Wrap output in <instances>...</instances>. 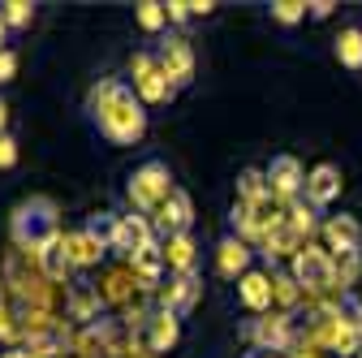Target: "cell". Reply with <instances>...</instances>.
Returning <instances> with one entry per match:
<instances>
[{
    "mask_svg": "<svg viewBox=\"0 0 362 358\" xmlns=\"http://www.w3.org/2000/svg\"><path fill=\"white\" fill-rule=\"evenodd\" d=\"M255 267V255H250V242H242L238 233H220L216 238V272L224 281H242Z\"/></svg>",
    "mask_w": 362,
    "mask_h": 358,
    "instance_id": "9c48e42d",
    "label": "cell"
},
{
    "mask_svg": "<svg viewBox=\"0 0 362 358\" xmlns=\"http://www.w3.org/2000/svg\"><path fill=\"white\" fill-rule=\"evenodd\" d=\"M173 173H168V164L164 160H143L139 168L129 173V182H125V195H129V203H134V212L139 216H147V220H156V212L173 199Z\"/></svg>",
    "mask_w": 362,
    "mask_h": 358,
    "instance_id": "3957f363",
    "label": "cell"
},
{
    "mask_svg": "<svg viewBox=\"0 0 362 358\" xmlns=\"http://www.w3.org/2000/svg\"><path fill=\"white\" fill-rule=\"evenodd\" d=\"M324 242H328V255L341 259V255H358L362 250V225L354 216H328L324 220Z\"/></svg>",
    "mask_w": 362,
    "mask_h": 358,
    "instance_id": "4fadbf2b",
    "label": "cell"
},
{
    "mask_svg": "<svg viewBox=\"0 0 362 358\" xmlns=\"http://www.w3.org/2000/svg\"><path fill=\"white\" fill-rule=\"evenodd\" d=\"M26 354H30V358H52V354H65V337H61L57 328H43V333H35V337L26 341Z\"/></svg>",
    "mask_w": 362,
    "mask_h": 358,
    "instance_id": "d4e9b609",
    "label": "cell"
},
{
    "mask_svg": "<svg viewBox=\"0 0 362 358\" xmlns=\"http://www.w3.org/2000/svg\"><path fill=\"white\" fill-rule=\"evenodd\" d=\"M285 220H289V225L310 242V233L315 229H320V220H315V207L310 203H302V199H293V203H285Z\"/></svg>",
    "mask_w": 362,
    "mask_h": 358,
    "instance_id": "cb8c5ba5",
    "label": "cell"
},
{
    "mask_svg": "<svg viewBox=\"0 0 362 358\" xmlns=\"http://www.w3.org/2000/svg\"><path fill=\"white\" fill-rule=\"evenodd\" d=\"M5 358H30V354H26V350H9Z\"/></svg>",
    "mask_w": 362,
    "mask_h": 358,
    "instance_id": "d590c367",
    "label": "cell"
},
{
    "mask_svg": "<svg viewBox=\"0 0 362 358\" xmlns=\"http://www.w3.org/2000/svg\"><path fill=\"white\" fill-rule=\"evenodd\" d=\"M13 74H18V52H13V48H5V52H0V86L13 82Z\"/></svg>",
    "mask_w": 362,
    "mask_h": 358,
    "instance_id": "1f68e13d",
    "label": "cell"
},
{
    "mask_svg": "<svg viewBox=\"0 0 362 358\" xmlns=\"http://www.w3.org/2000/svg\"><path fill=\"white\" fill-rule=\"evenodd\" d=\"M164 13H168V26H173V30H181V26L194 22V5H190V0H168Z\"/></svg>",
    "mask_w": 362,
    "mask_h": 358,
    "instance_id": "f546056e",
    "label": "cell"
},
{
    "mask_svg": "<svg viewBox=\"0 0 362 358\" xmlns=\"http://www.w3.org/2000/svg\"><path fill=\"white\" fill-rule=\"evenodd\" d=\"M267 13L281 26H298V22H306V0H272Z\"/></svg>",
    "mask_w": 362,
    "mask_h": 358,
    "instance_id": "4316f807",
    "label": "cell"
},
{
    "mask_svg": "<svg viewBox=\"0 0 362 358\" xmlns=\"http://www.w3.org/2000/svg\"><path fill=\"white\" fill-rule=\"evenodd\" d=\"M263 199H272L263 168H242V173H238V203L255 207V203H263Z\"/></svg>",
    "mask_w": 362,
    "mask_h": 358,
    "instance_id": "44dd1931",
    "label": "cell"
},
{
    "mask_svg": "<svg viewBox=\"0 0 362 358\" xmlns=\"http://www.w3.org/2000/svg\"><path fill=\"white\" fill-rule=\"evenodd\" d=\"M65 229H61V207H57V199H48V195H30V199H22L18 207H13V216H9V238H13V246H22V250H30V255H39L43 246H48L52 238H61Z\"/></svg>",
    "mask_w": 362,
    "mask_h": 358,
    "instance_id": "7a4b0ae2",
    "label": "cell"
},
{
    "mask_svg": "<svg viewBox=\"0 0 362 358\" xmlns=\"http://www.w3.org/2000/svg\"><path fill=\"white\" fill-rule=\"evenodd\" d=\"M263 177H267V190L276 195L281 203H293V199L306 190V173H302L298 156H289V151L272 156V160H267V168H263Z\"/></svg>",
    "mask_w": 362,
    "mask_h": 358,
    "instance_id": "52a82bcc",
    "label": "cell"
},
{
    "mask_svg": "<svg viewBox=\"0 0 362 358\" xmlns=\"http://www.w3.org/2000/svg\"><path fill=\"white\" fill-rule=\"evenodd\" d=\"M129 74H134V91H139V100L147 108H160V104H173L177 91H173V82L164 78L160 61H156V48H139L129 61Z\"/></svg>",
    "mask_w": 362,
    "mask_h": 358,
    "instance_id": "5b68a950",
    "label": "cell"
},
{
    "mask_svg": "<svg viewBox=\"0 0 362 358\" xmlns=\"http://www.w3.org/2000/svg\"><path fill=\"white\" fill-rule=\"evenodd\" d=\"M18 168V139L13 134H0V173Z\"/></svg>",
    "mask_w": 362,
    "mask_h": 358,
    "instance_id": "4dcf8cb0",
    "label": "cell"
},
{
    "mask_svg": "<svg viewBox=\"0 0 362 358\" xmlns=\"http://www.w3.org/2000/svg\"><path fill=\"white\" fill-rule=\"evenodd\" d=\"M35 259H39V267H43V277H48V281H69V272H74L69 250H65V233H61V238H52L48 246L35 255Z\"/></svg>",
    "mask_w": 362,
    "mask_h": 358,
    "instance_id": "ffe728a7",
    "label": "cell"
},
{
    "mask_svg": "<svg viewBox=\"0 0 362 358\" xmlns=\"http://www.w3.org/2000/svg\"><path fill=\"white\" fill-rule=\"evenodd\" d=\"M9 35H13V30L5 26V18H0V52H5V48H9Z\"/></svg>",
    "mask_w": 362,
    "mask_h": 358,
    "instance_id": "e575fe53",
    "label": "cell"
},
{
    "mask_svg": "<svg viewBox=\"0 0 362 358\" xmlns=\"http://www.w3.org/2000/svg\"><path fill=\"white\" fill-rule=\"evenodd\" d=\"M156 61H160V69H164V78L173 82L177 96L194 82V48H190V39L181 35V30H164V35H160Z\"/></svg>",
    "mask_w": 362,
    "mask_h": 358,
    "instance_id": "277c9868",
    "label": "cell"
},
{
    "mask_svg": "<svg viewBox=\"0 0 362 358\" xmlns=\"http://www.w3.org/2000/svg\"><path fill=\"white\" fill-rule=\"evenodd\" d=\"M82 225H86L90 233H95L108 250H112V233H117V216H112V212H90V216L82 220Z\"/></svg>",
    "mask_w": 362,
    "mask_h": 358,
    "instance_id": "f1b7e54d",
    "label": "cell"
},
{
    "mask_svg": "<svg viewBox=\"0 0 362 358\" xmlns=\"http://www.w3.org/2000/svg\"><path fill=\"white\" fill-rule=\"evenodd\" d=\"M129 267H134V277H139L143 285H156V281H160V277L168 272V263H164V242L156 238L151 246H143L139 255L129 259Z\"/></svg>",
    "mask_w": 362,
    "mask_h": 358,
    "instance_id": "d6986e66",
    "label": "cell"
},
{
    "mask_svg": "<svg viewBox=\"0 0 362 358\" xmlns=\"http://www.w3.org/2000/svg\"><path fill=\"white\" fill-rule=\"evenodd\" d=\"M0 134H9V104H5V96H0Z\"/></svg>",
    "mask_w": 362,
    "mask_h": 358,
    "instance_id": "836d02e7",
    "label": "cell"
},
{
    "mask_svg": "<svg viewBox=\"0 0 362 358\" xmlns=\"http://www.w3.org/2000/svg\"><path fill=\"white\" fill-rule=\"evenodd\" d=\"M69 311H74V320H90V316H95V289H90L86 281H74Z\"/></svg>",
    "mask_w": 362,
    "mask_h": 358,
    "instance_id": "83f0119b",
    "label": "cell"
},
{
    "mask_svg": "<svg viewBox=\"0 0 362 358\" xmlns=\"http://www.w3.org/2000/svg\"><path fill=\"white\" fill-rule=\"evenodd\" d=\"M151 229H156V238L164 242V238H181V233H190L194 229V203H190V195L186 190H173V199L156 212V220H151Z\"/></svg>",
    "mask_w": 362,
    "mask_h": 358,
    "instance_id": "ba28073f",
    "label": "cell"
},
{
    "mask_svg": "<svg viewBox=\"0 0 362 358\" xmlns=\"http://www.w3.org/2000/svg\"><path fill=\"white\" fill-rule=\"evenodd\" d=\"M238 298H242V306L250 311V316H263V311H272V302H276L272 272H263V267H250V272L238 281Z\"/></svg>",
    "mask_w": 362,
    "mask_h": 358,
    "instance_id": "7c38bea8",
    "label": "cell"
},
{
    "mask_svg": "<svg viewBox=\"0 0 362 358\" xmlns=\"http://www.w3.org/2000/svg\"><path fill=\"white\" fill-rule=\"evenodd\" d=\"M302 358H320V354H302Z\"/></svg>",
    "mask_w": 362,
    "mask_h": 358,
    "instance_id": "8d00e7d4",
    "label": "cell"
},
{
    "mask_svg": "<svg viewBox=\"0 0 362 358\" xmlns=\"http://www.w3.org/2000/svg\"><path fill=\"white\" fill-rule=\"evenodd\" d=\"M0 18H5L9 30H26L35 22V5L30 0H5V5H0Z\"/></svg>",
    "mask_w": 362,
    "mask_h": 358,
    "instance_id": "484cf974",
    "label": "cell"
},
{
    "mask_svg": "<svg viewBox=\"0 0 362 358\" xmlns=\"http://www.w3.org/2000/svg\"><path fill=\"white\" fill-rule=\"evenodd\" d=\"M306 203L315 207V212H328L337 199H341V168L337 164H315L310 173H306Z\"/></svg>",
    "mask_w": 362,
    "mask_h": 358,
    "instance_id": "8fae6325",
    "label": "cell"
},
{
    "mask_svg": "<svg viewBox=\"0 0 362 358\" xmlns=\"http://www.w3.org/2000/svg\"><path fill=\"white\" fill-rule=\"evenodd\" d=\"M293 281L306 289V294H328L332 285H337V259L328 255V250H320V246H302L298 255H293Z\"/></svg>",
    "mask_w": 362,
    "mask_h": 358,
    "instance_id": "8992f818",
    "label": "cell"
},
{
    "mask_svg": "<svg viewBox=\"0 0 362 358\" xmlns=\"http://www.w3.org/2000/svg\"><path fill=\"white\" fill-rule=\"evenodd\" d=\"M151 242H156V229H151L147 216H139V212L117 216V233H112V250H117V255L134 259V255H139L143 246H151Z\"/></svg>",
    "mask_w": 362,
    "mask_h": 358,
    "instance_id": "30bf717a",
    "label": "cell"
},
{
    "mask_svg": "<svg viewBox=\"0 0 362 358\" xmlns=\"http://www.w3.org/2000/svg\"><path fill=\"white\" fill-rule=\"evenodd\" d=\"M0 302H5V298H0Z\"/></svg>",
    "mask_w": 362,
    "mask_h": 358,
    "instance_id": "74e56055",
    "label": "cell"
},
{
    "mask_svg": "<svg viewBox=\"0 0 362 358\" xmlns=\"http://www.w3.org/2000/svg\"><path fill=\"white\" fill-rule=\"evenodd\" d=\"M194 259H199V246L190 233L181 238H164V263H168V277H181V272H194Z\"/></svg>",
    "mask_w": 362,
    "mask_h": 358,
    "instance_id": "ac0fdd59",
    "label": "cell"
},
{
    "mask_svg": "<svg viewBox=\"0 0 362 358\" xmlns=\"http://www.w3.org/2000/svg\"><path fill=\"white\" fill-rule=\"evenodd\" d=\"M246 337L259 345V354H281V350H289V341H293L289 320H250V324H246Z\"/></svg>",
    "mask_w": 362,
    "mask_h": 358,
    "instance_id": "9a60e30c",
    "label": "cell"
},
{
    "mask_svg": "<svg viewBox=\"0 0 362 358\" xmlns=\"http://www.w3.org/2000/svg\"><path fill=\"white\" fill-rule=\"evenodd\" d=\"M332 9H337L332 0H315V5H306V18L310 22H324V18H332Z\"/></svg>",
    "mask_w": 362,
    "mask_h": 358,
    "instance_id": "d6a6232c",
    "label": "cell"
},
{
    "mask_svg": "<svg viewBox=\"0 0 362 358\" xmlns=\"http://www.w3.org/2000/svg\"><path fill=\"white\" fill-rule=\"evenodd\" d=\"M86 121L112 147H134L147 139V104L139 100L129 78H100L86 91Z\"/></svg>",
    "mask_w": 362,
    "mask_h": 358,
    "instance_id": "6da1fadb",
    "label": "cell"
},
{
    "mask_svg": "<svg viewBox=\"0 0 362 358\" xmlns=\"http://www.w3.org/2000/svg\"><path fill=\"white\" fill-rule=\"evenodd\" d=\"M199 294H203V277H199V267H194V272H181V277H168V311H173L177 320L194 311Z\"/></svg>",
    "mask_w": 362,
    "mask_h": 358,
    "instance_id": "2e32d148",
    "label": "cell"
},
{
    "mask_svg": "<svg viewBox=\"0 0 362 358\" xmlns=\"http://www.w3.org/2000/svg\"><path fill=\"white\" fill-rule=\"evenodd\" d=\"M332 57L341 61V69L362 74V26L358 22H345L341 26V35L332 39Z\"/></svg>",
    "mask_w": 362,
    "mask_h": 358,
    "instance_id": "e0dca14e",
    "label": "cell"
},
{
    "mask_svg": "<svg viewBox=\"0 0 362 358\" xmlns=\"http://www.w3.org/2000/svg\"><path fill=\"white\" fill-rule=\"evenodd\" d=\"M65 250H69V263H74V272H86V267H95L100 259H104V242L90 233L86 225H78V229H65Z\"/></svg>",
    "mask_w": 362,
    "mask_h": 358,
    "instance_id": "5bb4252c",
    "label": "cell"
},
{
    "mask_svg": "<svg viewBox=\"0 0 362 358\" xmlns=\"http://www.w3.org/2000/svg\"><path fill=\"white\" fill-rule=\"evenodd\" d=\"M134 18H139V26L147 35H164L168 30V13H164L160 0H139V5H134Z\"/></svg>",
    "mask_w": 362,
    "mask_h": 358,
    "instance_id": "603a6c76",
    "label": "cell"
},
{
    "mask_svg": "<svg viewBox=\"0 0 362 358\" xmlns=\"http://www.w3.org/2000/svg\"><path fill=\"white\" fill-rule=\"evenodd\" d=\"M177 337H181V320L164 306L160 316L151 320V350H156V354H164V350H173V345H177Z\"/></svg>",
    "mask_w": 362,
    "mask_h": 358,
    "instance_id": "7402d4cb",
    "label": "cell"
}]
</instances>
